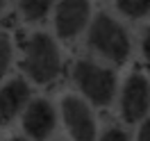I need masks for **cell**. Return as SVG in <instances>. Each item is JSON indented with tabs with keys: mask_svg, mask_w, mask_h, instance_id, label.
<instances>
[{
	"mask_svg": "<svg viewBox=\"0 0 150 141\" xmlns=\"http://www.w3.org/2000/svg\"><path fill=\"white\" fill-rule=\"evenodd\" d=\"M23 68L32 82L37 84H50L62 68V59H59V48L43 32L32 34L30 41L25 43V59H23Z\"/></svg>",
	"mask_w": 150,
	"mask_h": 141,
	"instance_id": "1",
	"label": "cell"
},
{
	"mask_svg": "<svg viewBox=\"0 0 150 141\" xmlns=\"http://www.w3.org/2000/svg\"><path fill=\"white\" fill-rule=\"evenodd\" d=\"M89 48L114 64H123L130 55V39L121 23L107 14H98L89 28Z\"/></svg>",
	"mask_w": 150,
	"mask_h": 141,
	"instance_id": "2",
	"label": "cell"
},
{
	"mask_svg": "<svg viewBox=\"0 0 150 141\" xmlns=\"http://www.w3.org/2000/svg\"><path fill=\"white\" fill-rule=\"evenodd\" d=\"M73 80L89 103L98 105V107H107L114 100L116 75L109 68L96 64V62H89V59H80L73 66Z\"/></svg>",
	"mask_w": 150,
	"mask_h": 141,
	"instance_id": "3",
	"label": "cell"
},
{
	"mask_svg": "<svg viewBox=\"0 0 150 141\" xmlns=\"http://www.w3.org/2000/svg\"><path fill=\"white\" fill-rule=\"evenodd\" d=\"M62 118L73 141H96V116L82 98L66 96L62 100Z\"/></svg>",
	"mask_w": 150,
	"mask_h": 141,
	"instance_id": "4",
	"label": "cell"
},
{
	"mask_svg": "<svg viewBox=\"0 0 150 141\" xmlns=\"http://www.w3.org/2000/svg\"><path fill=\"white\" fill-rule=\"evenodd\" d=\"M150 109V82L143 73H132L121 91V114L125 123H137L148 116Z\"/></svg>",
	"mask_w": 150,
	"mask_h": 141,
	"instance_id": "5",
	"label": "cell"
},
{
	"mask_svg": "<svg viewBox=\"0 0 150 141\" xmlns=\"http://www.w3.org/2000/svg\"><path fill=\"white\" fill-rule=\"evenodd\" d=\"M89 0H62L55 11V30L62 39L77 37L89 23Z\"/></svg>",
	"mask_w": 150,
	"mask_h": 141,
	"instance_id": "6",
	"label": "cell"
},
{
	"mask_svg": "<svg viewBox=\"0 0 150 141\" xmlns=\"http://www.w3.org/2000/svg\"><path fill=\"white\" fill-rule=\"evenodd\" d=\"M55 123H57L55 109L43 98L32 100L23 109V130L32 141H46L55 130Z\"/></svg>",
	"mask_w": 150,
	"mask_h": 141,
	"instance_id": "7",
	"label": "cell"
},
{
	"mask_svg": "<svg viewBox=\"0 0 150 141\" xmlns=\"http://www.w3.org/2000/svg\"><path fill=\"white\" fill-rule=\"evenodd\" d=\"M30 100V86L25 80L14 77L0 89V121L7 123L14 116H18L21 109L28 107Z\"/></svg>",
	"mask_w": 150,
	"mask_h": 141,
	"instance_id": "8",
	"label": "cell"
},
{
	"mask_svg": "<svg viewBox=\"0 0 150 141\" xmlns=\"http://www.w3.org/2000/svg\"><path fill=\"white\" fill-rule=\"evenodd\" d=\"M55 0H21V11L28 21H41L46 18Z\"/></svg>",
	"mask_w": 150,
	"mask_h": 141,
	"instance_id": "9",
	"label": "cell"
},
{
	"mask_svg": "<svg viewBox=\"0 0 150 141\" xmlns=\"http://www.w3.org/2000/svg\"><path fill=\"white\" fill-rule=\"evenodd\" d=\"M116 7L127 18H143L150 14V0H116Z\"/></svg>",
	"mask_w": 150,
	"mask_h": 141,
	"instance_id": "10",
	"label": "cell"
},
{
	"mask_svg": "<svg viewBox=\"0 0 150 141\" xmlns=\"http://www.w3.org/2000/svg\"><path fill=\"white\" fill-rule=\"evenodd\" d=\"M11 43L7 37H0V80H2V75L9 71V64H11Z\"/></svg>",
	"mask_w": 150,
	"mask_h": 141,
	"instance_id": "11",
	"label": "cell"
},
{
	"mask_svg": "<svg viewBox=\"0 0 150 141\" xmlns=\"http://www.w3.org/2000/svg\"><path fill=\"white\" fill-rule=\"evenodd\" d=\"M98 141H130V139H127V134H125L123 130H118V128H112V130L105 132V134H103Z\"/></svg>",
	"mask_w": 150,
	"mask_h": 141,
	"instance_id": "12",
	"label": "cell"
},
{
	"mask_svg": "<svg viewBox=\"0 0 150 141\" xmlns=\"http://www.w3.org/2000/svg\"><path fill=\"white\" fill-rule=\"evenodd\" d=\"M137 141H150V116L141 123L139 128V134H137Z\"/></svg>",
	"mask_w": 150,
	"mask_h": 141,
	"instance_id": "13",
	"label": "cell"
},
{
	"mask_svg": "<svg viewBox=\"0 0 150 141\" xmlns=\"http://www.w3.org/2000/svg\"><path fill=\"white\" fill-rule=\"evenodd\" d=\"M141 48H143V57H146V62L150 64V30L146 32V37H143V43H141Z\"/></svg>",
	"mask_w": 150,
	"mask_h": 141,
	"instance_id": "14",
	"label": "cell"
},
{
	"mask_svg": "<svg viewBox=\"0 0 150 141\" xmlns=\"http://www.w3.org/2000/svg\"><path fill=\"white\" fill-rule=\"evenodd\" d=\"M2 9H5V0H0V14H2Z\"/></svg>",
	"mask_w": 150,
	"mask_h": 141,
	"instance_id": "15",
	"label": "cell"
},
{
	"mask_svg": "<svg viewBox=\"0 0 150 141\" xmlns=\"http://www.w3.org/2000/svg\"><path fill=\"white\" fill-rule=\"evenodd\" d=\"M9 141H28V139H21V137H14V139H9Z\"/></svg>",
	"mask_w": 150,
	"mask_h": 141,
	"instance_id": "16",
	"label": "cell"
}]
</instances>
